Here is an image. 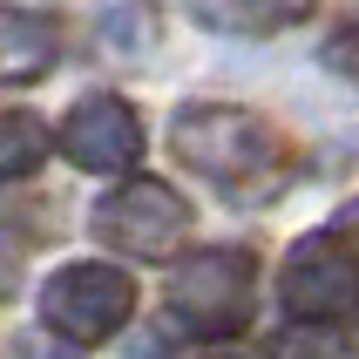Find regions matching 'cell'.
Returning a JSON list of instances; mask_svg holds the SVG:
<instances>
[{"label":"cell","mask_w":359,"mask_h":359,"mask_svg":"<svg viewBox=\"0 0 359 359\" xmlns=\"http://www.w3.org/2000/svg\"><path fill=\"white\" fill-rule=\"evenodd\" d=\"M170 156L177 170H190L224 203H244V210H264L299 183L292 136L244 102H183L170 116Z\"/></svg>","instance_id":"6da1fadb"},{"label":"cell","mask_w":359,"mask_h":359,"mask_svg":"<svg viewBox=\"0 0 359 359\" xmlns=\"http://www.w3.org/2000/svg\"><path fill=\"white\" fill-rule=\"evenodd\" d=\"M258 319V251L251 244H203L177 251L163 278V325L190 346H231Z\"/></svg>","instance_id":"7a4b0ae2"},{"label":"cell","mask_w":359,"mask_h":359,"mask_svg":"<svg viewBox=\"0 0 359 359\" xmlns=\"http://www.w3.org/2000/svg\"><path fill=\"white\" fill-rule=\"evenodd\" d=\"M278 312L312 332L359 325V244L332 231H305L278 264Z\"/></svg>","instance_id":"3957f363"},{"label":"cell","mask_w":359,"mask_h":359,"mask_svg":"<svg viewBox=\"0 0 359 359\" xmlns=\"http://www.w3.org/2000/svg\"><path fill=\"white\" fill-rule=\"evenodd\" d=\"M95 244L109 258H129V264H170L190 244L197 231V210L170 190L163 177H116V190L95 203V217H88Z\"/></svg>","instance_id":"277c9868"},{"label":"cell","mask_w":359,"mask_h":359,"mask_svg":"<svg viewBox=\"0 0 359 359\" xmlns=\"http://www.w3.org/2000/svg\"><path fill=\"white\" fill-rule=\"evenodd\" d=\"M129 319H136V278L122 264L75 258L41 285V325L61 346H109Z\"/></svg>","instance_id":"5b68a950"},{"label":"cell","mask_w":359,"mask_h":359,"mask_svg":"<svg viewBox=\"0 0 359 359\" xmlns=\"http://www.w3.org/2000/svg\"><path fill=\"white\" fill-rule=\"evenodd\" d=\"M149 149L142 136V116L136 102L116 95V88H88V95L55 122V156L75 163L81 177H129Z\"/></svg>","instance_id":"8992f818"},{"label":"cell","mask_w":359,"mask_h":359,"mask_svg":"<svg viewBox=\"0 0 359 359\" xmlns=\"http://www.w3.org/2000/svg\"><path fill=\"white\" fill-rule=\"evenodd\" d=\"M61 55H68L61 14L0 0V88H34V81H48L61 68Z\"/></svg>","instance_id":"52a82bcc"},{"label":"cell","mask_w":359,"mask_h":359,"mask_svg":"<svg viewBox=\"0 0 359 359\" xmlns=\"http://www.w3.org/2000/svg\"><path fill=\"white\" fill-rule=\"evenodd\" d=\"M319 0H190V14L210 27V34H238V41H264L299 27Z\"/></svg>","instance_id":"ba28073f"},{"label":"cell","mask_w":359,"mask_h":359,"mask_svg":"<svg viewBox=\"0 0 359 359\" xmlns=\"http://www.w3.org/2000/svg\"><path fill=\"white\" fill-rule=\"evenodd\" d=\"M48 156H55V129L34 109H0V183L34 177Z\"/></svg>","instance_id":"9c48e42d"},{"label":"cell","mask_w":359,"mask_h":359,"mask_svg":"<svg viewBox=\"0 0 359 359\" xmlns=\"http://www.w3.org/2000/svg\"><path fill=\"white\" fill-rule=\"evenodd\" d=\"M319 55H325V68H332L339 81L359 88V0H346L339 14H332V34H325Z\"/></svg>","instance_id":"30bf717a"},{"label":"cell","mask_w":359,"mask_h":359,"mask_svg":"<svg viewBox=\"0 0 359 359\" xmlns=\"http://www.w3.org/2000/svg\"><path fill=\"white\" fill-rule=\"evenodd\" d=\"M14 285H20V258L14 244H0V299H14Z\"/></svg>","instance_id":"8fae6325"},{"label":"cell","mask_w":359,"mask_h":359,"mask_svg":"<svg viewBox=\"0 0 359 359\" xmlns=\"http://www.w3.org/2000/svg\"><path fill=\"white\" fill-rule=\"evenodd\" d=\"M339 231H346V238H353V244H359V197H353V203H346V217H339Z\"/></svg>","instance_id":"7c38bea8"}]
</instances>
